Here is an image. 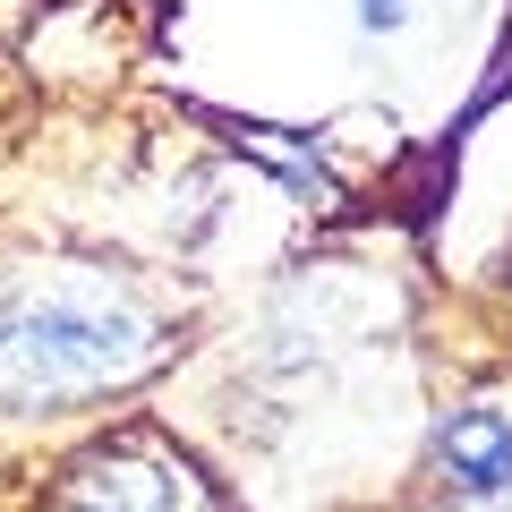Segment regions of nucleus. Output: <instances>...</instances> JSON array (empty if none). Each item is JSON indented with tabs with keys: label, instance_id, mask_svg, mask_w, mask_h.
<instances>
[{
	"label": "nucleus",
	"instance_id": "nucleus-4",
	"mask_svg": "<svg viewBox=\"0 0 512 512\" xmlns=\"http://www.w3.org/2000/svg\"><path fill=\"white\" fill-rule=\"evenodd\" d=\"M239 146H248L256 163H274L282 180L299 188V197H316V188H325V180H316V163H308V154H299V146H274V137H265V128H239Z\"/></svg>",
	"mask_w": 512,
	"mask_h": 512
},
{
	"label": "nucleus",
	"instance_id": "nucleus-1",
	"mask_svg": "<svg viewBox=\"0 0 512 512\" xmlns=\"http://www.w3.org/2000/svg\"><path fill=\"white\" fill-rule=\"evenodd\" d=\"M163 325L103 274H60L35 282L0 308V393L9 402H69V393H111L146 376Z\"/></svg>",
	"mask_w": 512,
	"mask_h": 512
},
{
	"label": "nucleus",
	"instance_id": "nucleus-3",
	"mask_svg": "<svg viewBox=\"0 0 512 512\" xmlns=\"http://www.w3.org/2000/svg\"><path fill=\"white\" fill-rule=\"evenodd\" d=\"M436 453H444V470H453V487L461 495H512V410H495V402H470V410H453L444 419V436H436Z\"/></svg>",
	"mask_w": 512,
	"mask_h": 512
},
{
	"label": "nucleus",
	"instance_id": "nucleus-6",
	"mask_svg": "<svg viewBox=\"0 0 512 512\" xmlns=\"http://www.w3.org/2000/svg\"><path fill=\"white\" fill-rule=\"evenodd\" d=\"M487 512H512V495H487Z\"/></svg>",
	"mask_w": 512,
	"mask_h": 512
},
{
	"label": "nucleus",
	"instance_id": "nucleus-5",
	"mask_svg": "<svg viewBox=\"0 0 512 512\" xmlns=\"http://www.w3.org/2000/svg\"><path fill=\"white\" fill-rule=\"evenodd\" d=\"M410 18H419V0H359V26H367V35H402Z\"/></svg>",
	"mask_w": 512,
	"mask_h": 512
},
{
	"label": "nucleus",
	"instance_id": "nucleus-2",
	"mask_svg": "<svg viewBox=\"0 0 512 512\" xmlns=\"http://www.w3.org/2000/svg\"><path fill=\"white\" fill-rule=\"evenodd\" d=\"M43 512H188L180 461L154 444H103V453L69 461V478L52 487Z\"/></svg>",
	"mask_w": 512,
	"mask_h": 512
}]
</instances>
